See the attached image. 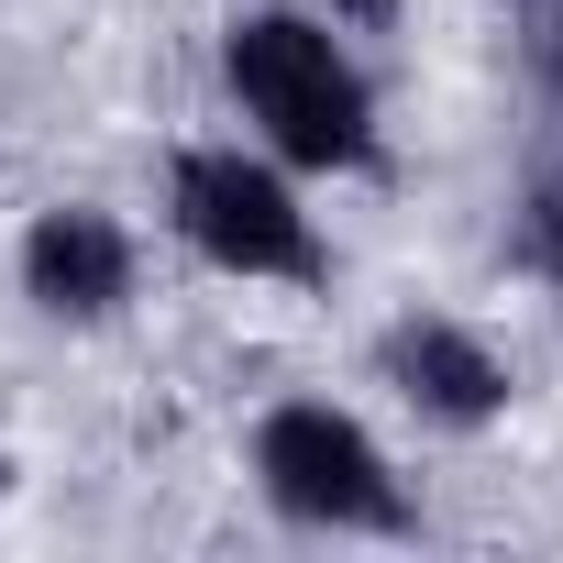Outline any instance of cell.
Here are the masks:
<instances>
[{
  "instance_id": "obj_1",
  "label": "cell",
  "mask_w": 563,
  "mask_h": 563,
  "mask_svg": "<svg viewBox=\"0 0 563 563\" xmlns=\"http://www.w3.org/2000/svg\"><path fill=\"white\" fill-rule=\"evenodd\" d=\"M221 100L232 122L299 177H376L387 166V100L365 45L310 12V0H265L221 23Z\"/></svg>"
},
{
  "instance_id": "obj_2",
  "label": "cell",
  "mask_w": 563,
  "mask_h": 563,
  "mask_svg": "<svg viewBox=\"0 0 563 563\" xmlns=\"http://www.w3.org/2000/svg\"><path fill=\"white\" fill-rule=\"evenodd\" d=\"M166 232L210 276H243V288H321L332 276V243H321V210H310L299 166H276L254 133L166 155Z\"/></svg>"
},
{
  "instance_id": "obj_3",
  "label": "cell",
  "mask_w": 563,
  "mask_h": 563,
  "mask_svg": "<svg viewBox=\"0 0 563 563\" xmlns=\"http://www.w3.org/2000/svg\"><path fill=\"white\" fill-rule=\"evenodd\" d=\"M243 464H254V497L288 530H321V541H398V530H420L398 453L343 398H276L254 420Z\"/></svg>"
},
{
  "instance_id": "obj_4",
  "label": "cell",
  "mask_w": 563,
  "mask_h": 563,
  "mask_svg": "<svg viewBox=\"0 0 563 563\" xmlns=\"http://www.w3.org/2000/svg\"><path fill=\"white\" fill-rule=\"evenodd\" d=\"M12 276H23V299H34L45 321L100 332V321H122V310H133V288H144V243H133V221H122V210H100V199H56V210H34V221H23Z\"/></svg>"
},
{
  "instance_id": "obj_5",
  "label": "cell",
  "mask_w": 563,
  "mask_h": 563,
  "mask_svg": "<svg viewBox=\"0 0 563 563\" xmlns=\"http://www.w3.org/2000/svg\"><path fill=\"white\" fill-rule=\"evenodd\" d=\"M376 376H387V398L420 420V431H453V442H475V431H497L508 420V354L475 332V321H453V310H398L387 332H376Z\"/></svg>"
},
{
  "instance_id": "obj_6",
  "label": "cell",
  "mask_w": 563,
  "mask_h": 563,
  "mask_svg": "<svg viewBox=\"0 0 563 563\" xmlns=\"http://www.w3.org/2000/svg\"><path fill=\"white\" fill-rule=\"evenodd\" d=\"M310 12H332L343 34H387V23H398V0H310Z\"/></svg>"
}]
</instances>
